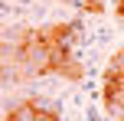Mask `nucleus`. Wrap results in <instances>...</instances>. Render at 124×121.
<instances>
[{
	"label": "nucleus",
	"mask_w": 124,
	"mask_h": 121,
	"mask_svg": "<svg viewBox=\"0 0 124 121\" xmlns=\"http://www.w3.org/2000/svg\"><path fill=\"white\" fill-rule=\"evenodd\" d=\"M121 89H124V52L118 49L111 65H108V75H105V108L114 118H121V102H124Z\"/></svg>",
	"instance_id": "obj_1"
},
{
	"label": "nucleus",
	"mask_w": 124,
	"mask_h": 121,
	"mask_svg": "<svg viewBox=\"0 0 124 121\" xmlns=\"http://www.w3.org/2000/svg\"><path fill=\"white\" fill-rule=\"evenodd\" d=\"M56 72H62V79H72V82H78V79H82V65L75 62V52H72V56H69L65 62L59 65Z\"/></svg>",
	"instance_id": "obj_2"
},
{
	"label": "nucleus",
	"mask_w": 124,
	"mask_h": 121,
	"mask_svg": "<svg viewBox=\"0 0 124 121\" xmlns=\"http://www.w3.org/2000/svg\"><path fill=\"white\" fill-rule=\"evenodd\" d=\"M82 7L92 10V13H101V10H105V0H82Z\"/></svg>",
	"instance_id": "obj_3"
},
{
	"label": "nucleus",
	"mask_w": 124,
	"mask_h": 121,
	"mask_svg": "<svg viewBox=\"0 0 124 121\" xmlns=\"http://www.w3.org/2000/svg\"><path fill=\"white\" fill-rule=\"evenodd\" d=\"M114 13H118V16L124 13V0H114Z\"/></svg>",
	"instance_id": "obj_4"
},
{
	"label": "nucleus",
	"mask_w": 124,
	"mask_h": 121,
	"mask_svg": "<svg viewBox=\"0 0 124 121\" xmlns=\"http://www.w3.org/2000/svg\"><path fill=\"white\" fill-rule=\"evenodd\" d=\"M7 121H16V118H13V115H7Z\"/></svg>",
	"instance_id": "obj_5"
}]
</instances>
